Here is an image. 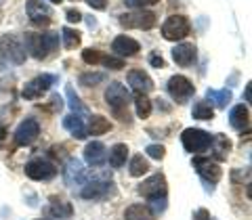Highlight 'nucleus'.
<instances>
[{
	"instance_id": "20",
	"label": "nucleus",
	"mask_w": 252,
	"mask_h": 220,
	"mask_svg": "<svg viewBox=\"0 0 252 220\" xmlns=\"http://www.w3.org/2000/svg\"><path fill=\"white\" fill-rule=\"evenodd\" d=\"M210 149H212V157H215L217 162H223V160H227V155L231 151V140L225 135H217V137H212Z\"/></svg>"
},
{
	"instance_id": "43",
	"label": "nucleus",
	"mask_w": 252,
	"mask_h": 220,
	"mask_svg": "<svg viewBox=\"0 0 252 220\" xmlns=\"http://www.w3.org/2000/svg\"><path fill=\"white\" fill-rule=\"evenodd\" d=\"M250 99H252V84L248 82L246 84V103H250Z\"/></svg>"
},
{
	"instance_id": "5",
	"label": "nucleus",
	"mask_w": 252,
	"mask_h": 220,
	"mask_svg": "<svg viewBox=\"0 0 252 220\" xmlns=\"http://www.w3.org/2000/svg\"><path fill=\"white\" fill-rule=\"evenodd\" d=\"M189 34V19L185 15H170V17L162 23V36L166 40H183V38Z\"/></svg>"
},
{
	"instance_id": "30",
	"label": "nucleus",
	"mask_w": 252,
	"mask_h": 220,
	"mask_svg": "<svg viewBox=\"0 0 252 220\" xmlns=\"http://www.w3.org/2000/svg\"><path fill=\"white\" fill-rule=\"evenodd\" d=\"M147 170H149V162L145 160L143 155H135L130 160V166H128L130 176H143Z\"/></svg>"
},
{
	"instance_id": "40",
	"label": "nucleus",
	"mask_w": 252,
	"mask_h": 220,
	"mask_svg": "<svg viewBox=\"0 0 252 220\" xmlns=\"http://www.w3.org/2000/svg\"><path fill=\"white\" fill-rule=\"evenodd\" d=\"M193 220H212V218H210V214H208V210L200 208V210L193 212Z\"/></svg>"
},
{
	"instance_id": "26",
	"label": "nucleus",
	"mask_w": 252,
	"mask_h": 220,
	"mask_svg": "<svg viewBox=\"0 0 252 220\" xmlns=\"http://www.w3.org/2000/svg\"><path fill=\"white\" fill-rule=\"evenodd\" d=\"M206 97L215 103L219 109H223V107H227L229 105V101H231V90H215V88H208L206 90Z\"/></svg>"
},
{
	"instance_id": "35",
	"label": "nucleus",
	"mask_w": 252,
	"mask_h": 220,
	"mask_svg": "<svg viewBox=\"0 0 252 220\" xmlns=\"http://www.w3.org/2000/svg\"><path fill=\"white\" fill-rule=\"evenodd\" d=\"M101 63H103L105 67H109V69H124V59L114 57V55H107V57H103V59H101Z\"/></svg>"
},
{
	"instance_id": "21",
	"label": "nucleus",
	"mask_w": 252,
	"mask_h": 220,
	"mask_svg": "<svg viewBox=\"0 0 252 220\" xmlns=\"http://www.w3.org/2000/svg\"><path fill=\"white\" fill-rule=\"evenodd\" d=\"M63 126H65V130L72 132V137L82 140L86 138V128H84V120L80 117V113H69L63 117Z\"/></svg>"
},
{
	"instance_id": "32",
	"label": "nucleus",
	"mask_w": 252,
	"mask_h": 220,
	"mask_svg": "<svg viewBox=\"0 0 252 220\" xmlns=\"http://www.w3.org/2000/svg\"><path fill=\"white\" fill-rule=\"evenodd\" d=\"M65 94H67L69 107H72V111H74V113H84V111H86L84 103L80 101V97H78V94L74 92V88H72V86H67V88H65Z\"/></svg>"
},
{
	"instance_id": "14",
	"label": "nucleus",
	"mask_w": 252,
	"mask_h": 220,
	"mask_svg": "<svg viewBox=\"0 0 252 220\" xmlns=\"http://www.w3.org/2000/svg\"><path fill=\"white\" fill-rule=\"evenodd\" d=\"M26 11H28V17L32 19V23L36 26H49L53 13L46 4H42V0H28L26 4Z\"/></svg>"
},
{
	"instance_id": "16",
	"label": "nucleus",
	"mask_w": 252,
	"mask_h": 220,
	"mask_svg": "<svg viewBox=\"0 0 252 220\" xmlns=\"http://www.w3.org/2000/svg\"><path fill=\"white\" fill-rule=\"evenodd\" d=\"M84 160L89 166H94V168H99V166H103V164L107 162V149L103 143H99V140H93V143L86 145L84 149Z\"/></svg>"
},
{
	"instance_id": "23",
	"label": "nucleus",
	"mask_w": 252,
	"mask_h": 220,
	"mask_svg": "<svg viewBox=\"0 0 252 220\" xmlns=\"http://www.w3.org/2000/svg\"><path fill=\"white\" fill-rule=\"evenodd\" d=\"M229 124L233 126L235 130L248 128V126H250V113H248V109L244 107V105H235L231 109V113H229Z\"/></svg>"
},
{
	"instance_id": "6",
	"label": "nucleus",
	"mask_w": 252,
	"mask_h": 220,
	"mask_svg": "<svg viewBox=\"0 0 252 220\" xmlns=\"http://www.w3.org/2000/svg\"><path fill=\"white\" fill-rule=\"evenodd\" d=\"M156 13L149 11H135V13H124L120 15V26L128 29H152L156 26Z\"/></svg>"
},
{
	"instance_id": "10",
	"label": "nucleus",
	"mask_w": 252,
	"mask_h": 220,
	"mask_svg": "<svg viewBox=\"0 0 252 220\" xmlns=\"http://www.w3.org/2000/svg\"><path fill=\"white\" fill-rule=\"evenodd\" d=\"M193 168L198 170V174L204 183H210V185L219 183L220 176H223L220 166L217 162H212L210 157H193Z\"/></svg>"
},
{
	"instance_id": "37",
	"label": "nucleus",
	"mask_w": 252,
	"mask_h": 220,
	"mask_svg": "<svg viewBox=\"0 0 252 220\" xmlns=\"http://www.w3.org/2000/svg\"><path fill=\"white\" fill-rule=\"evenodd\" d=\"M160 0H126V4L128 6H139V9H143V6H152V4H158Z\"/></svg>"
},
{
	"instance_id": "31",
	"label": "nucleus",
	"mask_w": 252,
	"mask_h": 220,
	"mask_svg": "<svg viewBox=\"0 0 252 220\" xmlns=\"http://www.w3.org/2000/svg\"><path fill=\"white\" fill-rule=\"evenodd\" d=\"M49 214L51 216H57V218H72L74 210H72V203H65V201H55L53 206L49 208Z\"/></svg>"
},
{
	"instance_id": "22",
	"label": "nucleus",
	"mask_w": 252,
	"mask_h": 220,
	"mask_svg": "<svg viewBox=\"0 0 252 220\" xmlns=\"http://www.w3.org/2000/svg\"><path fill=\"white\" fill-rule=\"evenodd\" d=\"M124 218L126 220H156V214L145 203H132V206L126 208Z\"/></svg>"
},
{
	"instance_id": "28",
	"label": "nucleus",
	"mask_w": 252,
	"mask_h": 220,
	"mask_svg": "<svg viewBox=\"0 0 252 220\" xmlns=\"http://www.w3.org/2000/svg\"><path fill=\"white\" fill-rule=\"evenodd\" d=\"M215 117V109H212L206 101H198L193 105V120H204V122H210Z\"/></svg>"
},
{
	"instance_id": "3",
	"label": "nucleus",
	"mask_w": 252,
	"mask_h": 220,
	"mask_svg": "<svg viewBox=\"0 0 252 220\" xmlns=\"http://www.w3.org/2000/svg\"><path fill=\"white\" fill-rule=\"evenodd\" d=\"M181 143H183L185 151L189 153H202L206 151L212 143V137L208 135L206 130H200V128H185L183 135H181Z\"/></svg>"
},
{
	"instance_id": "17",
	"label": "nucleus",
	"mask_w": 252,
	"mask_h": 220,
	"mask_svg": "<svg viewBox=\"0 0 252 220\" xmlns=\"http://www.w3.org/2000/svg\"><path fill=\"white\" fill-rule=\"evenodd\" d=\"M63 180H65L67 187H76V185L82 183L84 180V166H82L80 160L72 157V160L65 164V168H63Z\"/></svg>"
},
{
	"instance_id": "45",
	"label": "nucleus",
	"mask_w": 252,
	"mask_h": 220,
	"mask_svg": "<svg viewBox=\"0 0 252 220\" xmlns=\"http://www.w3.org/2000/svg\"><path fill=\"white\" fill-rule=\"evenodd\" d=\"M51 2H55V4H57V2H61V0H51Z\"/></svg>"
},
{
	"instance_id": "12",
	"label": "nucleus",
	"mask_w": 252,
	"mask_h": 220,
	"mask_svg": "<svg viewBox=\"0 0 252 220\" xmlns=\"http://www.w3.org/2000/svg\"><path fill=\"white\" fill-rule=\"evenodd\" d=\"M57 82V78L51 76V74H42V76H38L34 78V80H30L26 86H23V99H38V97H42V94L51 88V86Z\"/></svg>"
},
{
	"instance_id": "27",
	"label": "nucleus",
	"mask_w": 252,
	"mask_h": 220,
	"mask_svg": "<svg viewBox=\"0 0 252 220\" xmlns=\"http://www.w3.org/2000/svg\"><path fill=\"white\" fill-rule=\"evenodd\" d=\"M61 40H63V46H65L67 51H74L76 46H80V31H76L72 28H63Z\"/></svg>"
},
{
	"instance_id": "36",
	"label": "nucleus",
	"mask_w": 252,
	"mask_h": 220,
	"mask_svg": "<svg viewBox=\"0 0 252 220\" xmlns=\"http://www.w3.org/2000/svg\"><path fill=\"white\" fill-rule=\"evenodd\" d=\"M145 153H147L149 157H152V160H162L164 153H166V149H164L162 145H147Z\"/></svg>"
},
{
	"instance_id": "13",
	"label": "nucleus",
	"mask_w": 252,
	"mask_h": 220,
	"mask_svg": "<svg viewBox=\"0 0 252 220\" xmlns=\"http://www.w3.org/2000/svg\"><path fill=\"white\" fill-rule=\"evenodd\" d=\"M26 174L32 180H51L57 174V168L46 160H32L26 164Z\"/></svg>"
},
{
	"instance_id": "34",
	"label": "nucleus",
	"mask_w": 252,
	"mask_h": 220,
	"mask_svg": "<svg viewBox=\"0 0 252 220\" xmlns=\"http://www.w3.org/2000/svg\"><path fill=\"white\" fill-rule=\"evenodd\" d=\"M105 80V74H82L80 76V84L82 86H94V84H99V82H103Z\"/></svg>"
},
{
	"instance_id": "19",
	"label": "nucleus",
	"mask_w": 252,
	"mask_h": 220,
	"mask_svg": "<svg viewBox=\"0 0 252 220\" xmlns=\"http://www.w3.org/2000/svg\"><path fill=\"white\" fill-rule=\"evenodd\" d=\"M172 59H175V63H177V65H181V67L191 65V63L195 61V46L189 44V42L177 44L175 49H172Z\"/></svg>"
},
{
	"instance_id": "25",
	"label": "nucleus",
	"mask_w": 252,
	"mask_h": 220,
	"mask_svg": "<svg viewBox=\"0 0 252 220\" xmlns=\"http://www.w3.org/2000/svg\"><path fill=\"white\" fill-rule=\"evenodd\" d=\"M109 128H112V124H109L107 117L103 115H93L91 122H89V135L93 137H99V135H105V132H109Z\"/></svg>"
},
{
	"instance_id": "7",
	"label": "nucleus",
	"mask_w": 252,
	"mask_h": 220,
	"mask_svg": "<svg viewBox=\"0 0 252 220\" xmlns=\"http://www.w3.org/2000/svg\"><path fill=\"white\" fill-rule=\"evenodd\" d=\"M114 193H116V187H114L112 180H91V183L80 191V197L101 201V199L114 197Z\"/></svg>"
},
{
	"instance_id": "33",
	"label": "nucleus",
	"mask_w": 252,
	"mask_h": 220,
	"mask_svg": "<svg viewBox=\"0 0 252 220\" xmlns=\"http://www.w3.org/2000/svg\"><path fill=\"white\" fill-rule=\"evenodd\" d=\"M101 59H103V55H101L97 49H84L82 51V61L89 63V65H97V63H101Z\"/></svg>"
},
{
	"instance_id": "38",
	"label": "nucleus",
	"mask_w": 252,
	"mask_h": 220,
	"mask_svg": "<svg viewBox=\"0 0 252 220\" xmlns=\"http://www.w3.org/2000/svg\"><path fill=\"white\" fill-rule=\"evenodd\" d=\"M65 17L69 23H78V21H82V13L78 11V9H67L65 11Z\"/></svg>"
},
{
	"instance_id": "18",
	"label": "nucleus",
	"mask_w": 252,
	"mask_h": 220,
	"mask_svg": "<svg viewBox=\"0 0 252 220\" xmlns=\"http://www.w3.org/2000/svg\"><path fill=\"white\" fill-rule=\"evenodd\" d=\"M139 42L137 40H132L130 36H118L116 40L112 42V51L116 57H132V55H137L139 53Z\"/></svg>"
},
{
	"instance_id": "39",
	"label": "nucleus",
	"mask_w": 252,
	"mask_h": 220,
	"mask_svg": "<svg viewBox=\"0 0 252 220\" xmlns=\"http://www.w3.org/2000/svg\"><path fill=\"white\" fill-rule=\"evenodd\" d=\"M86 4H89L91 9H97V11L107 9V0H86Z\"/></svg>"
},
{
	"instance_id": "9",
	"label": "nucleus",
	"mask_w": 252,
	"mask_h": 220,
	"mask_svg": "<svg viewBox=\"0 0 252 220\" xmlns=\"http://www.w3.org/2000/svg\"><path fill=\"white\" fill-rule=\"evenodd\" d=\"M166 191L168 189H166V178H164V174H154L139 185V193L143 195V197H147L149 201L166 197Z\"/></svg>"
},
{
	"instance_id": "41",
	"label": "nucleus",
	"mask_w": 252,
	"mask_h": 220,
	"mask_svg": "<svg viewBox=\"0 0 252 220\" xmlns=\"http://www.w3.org/2000/svg\"><path fill=\"white\" fill-rule=\"evenodd\" d=\"M231 178H233V180H246V183H248V180H250V170H246L244 174H242V172H233Z\"/></svg>"
},
{
	"instance_id": "2",
	"label": "nucleus",
	"mask_w": 252,
	"mask_h": 220,
	"mask_svg": "<svg viewBox=\"0 0 252 220\" xmlns=\"http://www.w3.org/2000/svg\"><path fill=\"white\" fill-rule=\"evenodd\" d=\"M128 99H130V94H128V90H126L120 82H112L107 86V90H105L107 105L112 107L114 115H118V117H120V122H126V124H130V115H128V109H126V105H128Z\"/></svg>"
},
{
	"instance_id": "8",
	"label": "nucleus",
	"mask_w": 252,
	"mask_h": 220,
	"mask_svg": "<svg viewBox=\"0 0 252 220\" xmlns=\"http://www.w3.org/2000/svg\"><path fill=\"white\" fill-rule=\"evenodd\" d=\"M166 88H168V94L172 99L177 101V103H185V101H189L193 97V92H195V86L187 80L185 76H172L168 84H166Z\"/></svg>"
},
{
	"instance_id": "46",
	"label": "nucleus",
	"mask_w": 252,
	"mask_h": 220,
	"mask_svg": "<svg viewBox=\"0 0 252 220\" xmlns=\"http://www.w3.org/2000/svg\"><path fill=\"white\" fill-rule=\"evenodd\" d=\"M40 220H42V218H40Z\"/></svg>"
},
{
	"instance_id": "4",
	"label": "nucleus",
	"mask_w": 252,
	"mask_h": 220,
	"mask_svg": "<svg viewBox=\"0 0 252 220\" xmlns=\"http://www.w3.org/2000/svg\"><path fill=\"white\" fill-rule=\"evenodd\" d=\"M0 55H2L6 61L15 63V65H21V63L26 61V49H23V42L13 34H4L2 38H0Z\"/></svg>"
},
{
	"instance_id": "42",
	"label": "nucleus",
	"mask_w": 252,
	"mask_h": 220,
	"mask_svg": "<svg viewBox=\"0 0 252 220\" xmlns=\"http://www.w3.org/2000/svg\"><path fill=\"white\" fill-rule=\"evenodd\" d=\"M149 63H152L154 67H164V59L158 57V55H152V57H149Z\"/></svg>"
},
{
	"instance_id": "44",
	"label": "nucleus",
	"mask_w": 252,
	"mask_h": 220,
	"mask_svg": "<svg viewBox=\"0 0 252 220\" xmlns=\"http://www.w3.org/2000/svg\"><path fill=\"white\" fill-rule=\"evenodd\" d=\"M4 137V126H2V122H0V138Z\"/></svg>"
},
{
	"instance_id": "1",
	"label": "nucleus",
	"mask_w": 252,
	"mask_h": 220,
	"mask_svg": "<svg viewBox=\"0 0 252 220\" xmlns=\"http://www.w3.org/2000/svg\"><path fill=\"white\" fill-rule=\"evenodd\" d=\"M59 40H61V36L53 34V31H46V34L28 31V34L23 36V49H26L34 59H46L59 46Z\"/></svg>"
},
{
	"instance_id": "15",
	"label": "nucleus",
	"mask_w": 252,
	"mask_h": 220,
	"mask_svg": "<svg viewBox=\"0 0 252 220\" xmlns=\"http://www.w3.org/2000/svg\"><path fill=\"white\" fill-rule=\"evenodd\" d=\"M128 84L137 94H147L149 90H154V80L149 78L147 72H143V69H130Z\"/></svg>"
},
{
	"instance_id": "11",
	"label": "nucleus",
	"mask_w": 252,
	"mask_h": 220,
	"mask_svg": "<svg viewBox=\"0 0 252 220\" xmlns=\"http://www.w3.org/2000/svg\"><path fill=\"white\" fill-rule=\"evenodd\" d=\"M38 135H40V124L36 120H32V117H28V120H23L17 126V130H15V145L28 147L38 138Z\"/></svg>"
},
{
	"instance_id": "29",
	"label": "nucleus",
	"mask_w": 252,
	"mask_h": 220,
	"mask_svg": "<svg viewBox=\"0 0 252 220\" xmlns=\"http://www.w3.org/2000/svg\"><path fill=\"white\" fill-rule=\"evenodd\" d=\"M135 109H137V115L141 120H147L152 115V101L147 99V94H137L135 97Z\"/></svg>"
},
{
	"instance_id": "24",
	"label": "nucleus",
	"mask_w": 252,
	"mask_h": 220,
	"mask_svg": "<svg viewBox=\"0 0 252 220\" xmlns=\"http://www.w3.org/2000/svg\"><path fill=\"white\" fill-rule=\"evenodd\" d=\"M126 157H128V147L124 143H118L109 149V166L112 168H122L126 164Z\"/></svg>"
}]
</instances>
